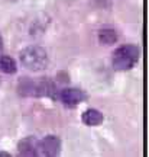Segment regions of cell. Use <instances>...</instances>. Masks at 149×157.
I'll return each instance as SVG.
<instances>
[{
  "mask_svg": "<svg viewBox=\"0 0 149 157\" xmlns=\"http://www.w3.org/2000/svg\"><path fill=\"white\" fill-rule=\"evenodd\" d=\"M60 98L68 106H77L85 101V93L80 89H64L61 90Z\"/></svg>",
  "mask_w": 149,
  "mask_h": 157,
  "instance_id": "4",
  "label": "cell"
},
{
  "mask_svg": "<svg viewBox=\"0 0 149 157\" xmlns=\"http://www.w3.org/2000/svg\"><path fill=\"white\" fill-rule=\"evenodd\" d=\"M61 153V140L56 135H46L44 140L39 141V153L38 156L54 157Z\"/></svg>",
  "mask_w": 149,
  "mask_h": 157,
  "instance_id": "3",
  "label": "cell"
},
{
  "mask_svg": "<svg viewBox=\"0 0 149 157\" xmlns=\"http://www.w3.org/2000/svg\"><path fill=\"white\" fill-rule=\"evenodd\" d=\"M119 39V34L114 28H110V26H106V28H101L99 31V41L104 45H111L117 42Z\"/></svg>",
  "mask_w": 149,
  "mask_h": 157,
  "instance_id": "7",
  "label": "cell"
},
{
  "mask_svg": "<svg viewBox=\"0 0 149 157\" xmlns=\"http://www.w3.org/2000/svg\"><path fill=\"white\" fill-rule=\"evenodd\" d=\"M81 119H83V122L85 124V125H89V127H97V125H100V124L103 122L104 117H103V113L100 112V111L91 108V109L84 111Z\"/></svg>",
  "mask_w": 149,
  "mask_h": 157,
  "instance_id": "6",
  "label": "cell"
},
{
  "mask_svg": "<svg viewBox=\"0 0 149 157\" xmlns=\"http://www.w3.org/2000/svg\"><path fill=\"white\" fill-rule=\"evenodd\" d=\"M0 70L6 74H15L17 70L16 61L7 56H2L0 57Z\"/></svg>",
  "mask_w": 149,
  "mask_h": 157,
  "instance_id": "8",
  "label": "cell"
},
{
  "mask_svg": "<svg viewBox=\"0 0 149 157\" xmlns=\"http://www.w3.org/2000/svg\"><path fill=\"white\" fill-rule=\"evenodd\" d=\"M140 51L136 45H123L119 47L113 54V67L119 71H126L138 63Z\"/></svg>",
  "mask_w": 149,
  "mask_h": 157,
  "instance_id": "2",
  "label": "cell"
},
{
  "mask_svg": "<svg viewBox=\"0 0 149 157\" xmlns=\"http://www.w3.org/2000/svg\"><path fill=\"white\" fill-rule=\"evenodd\" d=\"M17 151L22 156H38L39 153V140L35 137H26L19 141Z\"/></svg>",
  "mask_w": 149,
  "mask_h": 157,
  "instance_id": "5",
  "label": "cell"
},
{
  "mask_svg": "<svg viewBox=\"0 0 149 157\" xmlns=\"http://www.w3.org/2000/svg\"><path fill=\"white\" fill-rule=\"evenodd\" d=\"M19 57H20L22 66L31 71H41L46 68L49 63L48 52L39 45H29L26 48H23Z\"/></svg>",
  "mask_w": 149,
  "mask_h": 157,
  "instance_id": "1",
  "label": "cell"
},
{
  "mask_svg": "<svg viewBox=\"0 0 149 157\" xmlns=\"http://www.w3.org/2000/svg\"><path fill=\"white\" fill-rule=\"evenodd\" d=\"M0 157H10V153H6V151H0Z\"/></svg>",
  "mask_w": 149,
  "mask_h": 157,
  "instance_id": "9",
  "label": "cell"
}]
</instances>
